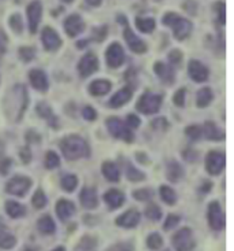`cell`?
I'll use <instances>...</instances> for the list:
<instances>
[{"mask_svg":"<svg viewBox=\"0 0 234 251\" xmlns=\"http://www.w3.org/2000/svg\"><path fill=\"white\" fill-rule=\"evenodd\" d=\"M27 107V92L23 85H15L3 99V109L11 121H20Z\"/></svg>","mask_w":234,"mask_h":251,"instance_id":"6da1fadb","label":"cell"},{"mask_svg":"<svg viewBox=\"0 0 234 251\" xmlns=\"http://www.w3.org/2000/svg\"><path fill=\"white\" fill-rule=\"evenodd\" d=\"M60 149L63 151V155L70 161H75L80 158H85L89 155V146L88 143L77 135H71L65 137L60 143Z\"/></svg>","mask_w":234,"mask_h":251,"instance_id":"7a4b0ae2","label":"cell"},{"mask_svg":"<svg viewBox=\"0 0 234 251\" xmlns=\"http://www.w3.org/2000/svg\"><path fill=\"white\" fill-rule=\"evenodd\" d=\"M163 24L173 29L175 39H178V40H185L192 32V24L175 13L166 14L163 17Z\"/></svg>","mask_w":234,"mask_h":251,"instance_id":"3957f363","label":"cell"},{"mask_svg":"<svg viewBox=\"0 0 234 251\" xmlns=\"http://www.w3.org/2000/svg\"><path fill=\"white\" fill-rule=\"evenodd\" d=\"M162 106V95H156V94H151L147 92L141 96L140 100L137 103V110L142 113V114H155L158 113Z\"/></svg>","mask_w":234,"mask_h":251,"instance_id":"277c9868","label":"cell"},{"mask_svg":"<svg viewBox=\"0 0 234 251\" xmlns=\"http://www.w3.org/2000/svg\"><path fill=\"white\" fill-rule=\"evenodd\" d=\"M107 128L110 130V133L114 137L122 139L125 142H132L133 140V133H132L130 128L123 121H120L119 118H117V117L108 118Z\"/></svg>","mask_w":234,"mask_h":251,"instance_id":"5b68a950","label":"cell"},{"mask_svg":"<svg viewBox=\"0 0 234 251\" xmlns=\"http://www.w3.org/2000/svg\"><path fill=\"white\" fill-rule=\"evenodd\" d=\"M193 233L189 228H182L173 236V246L175 251H192L194 249Z\"/></svg>","mask_w":234,"mask_h":251,"instance_id":"8992f818","label":"cell"},{"mask_svg":"<svg viewBox=\"0 0 234 251\" xmlns=\"http://www.w3.org/2000/svg\"><path fill=\"white\" fill-rule=\"evenodd\" d=\"M32 187V180L26 176H15L7 183L6 190L15 197H25Z\"/></svg>","mask_w":234,"mask_h":251,"instance_id":"52a82bcc","label":"cell"},{"mask_svg":"<svg viewBox=\"0 0 234 251\" xmlns=\"http://www.w3.org/2000/svg\"><path fill=\"white\" fill-rule=\"evenodd\" d=\"M208 223L214 231H222L225 228V214L218 202H211L208 206Z\"/></svg>","mask_w":234,"mask_h":251,"instance_id":"ba28073f","label":"cell"},{"mask_svg":"<svg viewBox=\"0 0 234 251\" xmlns=\"http://www.w3.org/2000/svg\"><path fill=\"white\" fill-rule=\"evenodd\" d=\"M119 21H122V22L125 24L123 37H125V40L127 41V46L130 47V50H132L133 52H137V54H142V52H145V51H147V46H145V43L132 32V29H130L129 25H127L126 18L123 20V17H119Z\"/></svg>","mask_w":234,"mask_h":251,"instance_id":"9c48e42d","label":"cell"},{"mask_svg":"<svg viewBox=\"0 0 234 251\" xmlns=\"http://www.w3.org/2000/svg\"><path fill=\"white\" fill-rule=\"evenodd\" d=\"M225 163H226V159H225V155L222 152H218V151H211L208 152L207 158H206V168H207V172L212 176H216L219 175L223 168H225Z\"/></svg>","mask_w":234,"mask_h":251,"instance_id":"30bf717a","label":"cell"},{"mask_svg":"<svg viewBox=\"0 0 234 251\" xmlns=\"http://www.w3.org/2000/svg\"><path fill=\"white\" fill-rule=\"evenodd\" d=\"M106 59L110 68H119L125 62V52L119 43H113L106 52Z\"/></svg>","mask_w":234,"mask_h":251,"instance_id":"8fae6325","label":"cell"},{"mask_svg":"<svg viewBox=\"0 0 234 251\" xmlns=\"http://www.w3.org/2000/svg\"><path fill=\"white\" fill-rule=\"evenodd\" d=\"M99 69V61L96 58V55L89 52V54L84 55L78 62V73L82 77H88V75H94V72H97Z\"/></svg>","mask_w":234,"mask_h":251,"instance_id":"7c38bea8","label":"cell"},{"mask_svg":"<svg viewBox=\"0 0 234 251\" xmlns=\"http://www.w3.org/2000/svg\"><path fill=\"white\" fill-rule=\"evenodd\" d=\"M43 15V7L39 0H33L29 6H27V20H29V29L32 33L37 32V27L41 21Z\"/></svg>","mask_w":234,"mask_h":251,"instance_id":"4fadbf2b","label":"cell"},{"mask_svg":"<svg viewBox=\"0 0 234 251\" xmlns=\"http://www.w3.org/2000/svg\"><path fill=\"white\" fill-rule=\"evenodd\" d=\"M41 37H43V44H44L47 51H56L62 46L59 34L56 33L52 27H44Z\"/></svg>","mask_w":234,"mask_h":251,"instance_id":"5bb4252c","label":"cell"},{"mask_svg":"<svg viewBox=\"0 0 234 251\" xmlns=\"http://www.w3.org/2000/svg\"><path fill=\"white\" fill-rule=\"evenodd\" d=\"M187 73L194 82H203L208 78V69L199 61L189 62Z\"/></svg>","mask_w":234,"mask_h":251,"instance_id":"9a60e30c","label":"cell"},{"mask_svg":"<svg viewBox=\"0 0 234 251\" xmlns=\"http://www.w3.org/2000/svg\"><path fill=\"white\" fill-rule=\"evenodd\" d=\"M65 30L70 37H75L84 30V22L81 20L80 15L73 14L70 17H67L65 21Z\"/></svg>","mask_w":234,"mask_h":251,"instance_id":"2e32d148","label":"cell"},{"mask_svg":"<svg viewBox=\"0 0 234 251\" xmlns=\"http://www.w3.org/2000/svg\"><path fill=\"white\" fill-rule=\"evenodd\" d=\"M29 80L30 84L33 85L34 89L40 91V92H46L48 89V78L46 73L40 70V69H34L29 75Z\"/></svg>","mask_w":234,"mask_h":251,"instance_id":"e0dca14e","label":"cell"},{"mask_svg":"<svg viewBox=\"0 0 234 251\" xmlns=\"http://www.w3.org/2000/svg\"><path fill=\"white\" fill-rule=\"evenodd\" d=\"M117 225L122 228H134L140 223V213L137 210H127L117 218Z\"/></svg>","mask_w":234,"mask_h":251,"instance_id":"ac0fdd59","label":"cell"},{"mask_svg":"<svg viewBox=\"0 0 234 251\" xmlns=\"http://www.w3.org/2000/svg\"><path fill=\"white\" fill-rule=\"evenodd\" d=\"M80 201L84 207L87 209H94L99 204V198L97 192L94 188H84L80 194Z\"/></svg>","mask_w":234,"mask_h":251,"instance_id":"d6986e66","label":"cell"},{"mask_svg":"<svg viewBox=\"0 0 234 251\" xmlns=\"http://www.w3.org/2000/svg\"><path fill=\"white\" fill-rule=\"evenodd\" d=\"M17 245V239L14 236L11 231L8 229V226L4 225L0 221V249L10 250L14 246Z\"/></svg>","mask_w":234,"mask_h":251,"instance_id":"ffe728a7","label":"cell"},{"mask_svg":"<svg viewBox=\"0 0 234 251\" xmlns=\"http://www.w3.org/2000/svg\"><path fill=\"white\" fill-rule=\"evenodd\" d=\"M75 213V206L73 202L67 201V199H60L56 203V214L62 221H66Z\"/></svg>","mask_w":234,"mask_h":251,"instance_id":"44dd1931","label":"cell"},{"mask_svg":"<svg viewBox=\"0 0 234 251\" xmlns=\"http://www.w3.org/2000/svg\"><path fill=\"white\" fill-rule=\"evenodd\" d=\"M155 73L161 77V80L164 84H168V85H171V84H174L175 80V75H174V70L167 66V65H164V63H155Z\"/></svg>","mask_w":234,"mask_h":251,"instance_id":"7402d4cb","label":"cell"},{"mask_svg":"<svg viewBox=\"0 0 234 251\" xmlns=\"http://www.w3.org/2000/svg\"><path fill=\"white\" fill-rule=\"evenodd\" d=\"M132 95H133V92H132V89L129 88V87H126V88H122L120 91H118L113 98H111V100H110V107L118 109V107H120V106L126 104V103L132 99Z\"/></svg>","mask_w":234,"mask_h":251,"instance_id":"603a6c76","label":"cell"},{"mask_svg":"<svg viewBox=\"0 0 234 251\" xmlns=\"http://www.w3.org/2000/svg\"><path fill=\"white\" fill-rule=\"evenodd\" d=\"M104 202L110 209H118L125 202V195L118 190H110L104 194Z\"/></svg>","mask_w":234,"mask_h":251,"instance_id":"cb8c5ba5","label":"cell"},{"mask_svg":"<svg viewBox=\"0 0 234 251\" xmlns=\"http://www.w3.org/2000/svg\"><path fill=\"white\" fill-rule=\"evenodd\" d=\"M36 111L39 113V116L46 118L48 121V124L52 126V128H58V118L55 117V114L52 113V109L46 104V103H40L37 107H36Z\"/></svg>","mask_w":234,"mask_h":251,"instance_id":"d4e9b609","label":"cell"},{"mask_svg":"<svg viewBox=\"0 0 234 251\" xmlns=\"http://www.w3.org/2000/svg\"><path fill=\"white\" fill-rule=\"evenodd\" d=\"M101 172H103V175H104V177L107 178L108 181H111V183L119 181V169L117 168L115 163L104 162L103 166H101Z\"/></svg>","mask_w":234,"mask_h":251,"instance_id":"484cf974","label":"cell"},{"mask_svg":"<svg viewBox=\"0 0 234 251\" xmlns=\"http://www.w3.org/2000/svg\"><path fill=\"white\" fill-rule=\"evenodd\" d=\"M6 211L11 218H21L26 214V207L15 201H8L6 203Z\"/></svg>","mask_w":234,"mask_h":251,"instance_id":"4316f807","label":"cell"},{"mask_svg":"<svg viewBox=\"0 0 234 251\" xmlns=\"http://www.w3.org/2000/svg\"><path fill=\"white\" fill-rule=\"evenodd\" d=\"M111 89V82L107 80H96L89 85V92L94 96L106 95Z\"/></svg>","mask_w":234,"mask_h":251,"instance_id":"83f0119b","label":"cell"},{"mask_svg":"<svg viewBox=\"0 0 234 251\" xmlns=\"http://www.w3.org/2000/svg\"><path fill=\"white\" fill-rule=\"evenodd\" d=\"M203 132L210 140H222V139H225V133L214 123H206L204 128H203Z\"/></svg>","mask_w":234,"mask_h":251,"instance_id":"f1b7e54d","label":"cell"},{"mask_svg":"<svg viewBox=\"0 0 234 251\" xmlns=\"http://www.w3.org/2000/svg\"><path fill=\"white\" fill-rule=\"evenodd\" d=\"M166 175H167V178L170 181L177 183V181L181 180L182 176H184V169H182V166H181L180 163L170 162L167 165V172H166Z\"/></svg>","mask_w":234,"mask_h":251,"instance_id":"f546056e","label":"cell"},{"mask_svg":"<svg viewBox=\"0 0 234 251\" xmlns=\"http://www.w3.org/2000/svg\"><path fill=\"white\" fill-rule=\"evenodd\" d=\"M39 229H40L41 233H44V235H52L55 232V229H56L54 220L49 217V216L41 217L40 220H39Z\"/></svg>","mask_w":234,"mask_h":251,"instance_id":"4dcf8cb0","label":"cell"},{"mask_svg":"<svg viewBox=\"0 0 234 251\" xmlns=\"http://www.w3.org/2000/svg\"><path fill=\"white\" fill-rule=\"evenodd\" d=\"M212 100V91L210 88H203L197 92V106L199 107H207Z\"/></svg>","mask_w":234,"mask_h":251,"instance_id":"1f68e13d","label":"cell"},{"mask_svg":"<svg viewBox=\"0 0 234 251\" xmlns=\"http://www.w3.org/2000/svg\"><path fill=\"white\" fill-rule=\"evenodd\" d=\"M136 25L142 33H151L155 29V21L152 18H136Z\"/></svg>","mask_w":234,"mask_h":251,"instance_id":"d6a6232c","label":"cell"},{"mask_svg":"<svg viewBox=\"0 0 234 251\" xmlns=\"http://www.w3.org/2000/svg\"><path fill=\"white\" fill-rule=\"evenodd\" d=\"M161 197L167 204H174L177 202V194L173 188H170L167 185H162L161 187Z\"/></svg>","mask_w":234,"mask_h":251,"instance_id":"836d02e7","label":"cell"},{"mask_svg":"<svg viewBox=\"0 0 234 251\" xmlns=\"http://www.w3.org/2000/svg\"><path fill=\"white\" fill-rule=\"evenodd\" d=\"M77 184H78V180L74 175H66L62 178V187L67 192H73L75 190V187H77Z\"/></svg>","mask_w":234,"mask_h":251,"instance_id":"e575fe53","label":"cell"},{"mask_svg":"<svg viewBox=\"0 0 234 251\" xmlns=\"http://www.w3.org/2000/svg\"><path fill=\"white\" fill-rule=\"evenodd\" d=\"M96 247V240L91 236H85L80 240V243L77 246V251H91Z\"/></svg>","mask_w":234,"mask_h":251,"instance_id":"d590c367","label":"cell"},{"mask_svg":"<svg viewBox=\"0 0 234 251\" xmlns=\"http://www.w3.org/2000/svg\"><path fill=\"white\" fill-rule=\"evenodd\" d=\"M32 203H33V206L36 209H43V207H46V204H47V197H46V194L43 192V190H37L34 192Z\"/></svg>","mask_w":234,"mask_h":251,"instance_id":"8d00e7d4","label":"cell"},{"mask_svg":"<svg viewBox=\"0 0 234 251\" xmlns=\"http://www.w3.org/2000/svg\"><path fill=\"white\" fill-rule=\"evenodd\" d=\"M44 163H46V168L47 169H55L56 166H59V156L54 151H48L47 154H46V161H44Z\"/></svg>","mask_w":234,"mask_h":251,"instance_id":"74e56055","label":"cell"},{"mask_svg":"<svg viewBox=\"0 0 234 251\" xmlns=\"http://www.w3.org/2000/svg\"><path fill=\"white\" fill-rule=\"evenodd\" d=\"M127 178L130 180V181H142L144 178H145V175L142 173V172H140L139 169H136V168H133L130 163L127 165Z\"/></svg>","mask_w":234,"mask_h":251,"instance_id":"f35d334b","label":"cell"},{"mask_svg":"<svg viewBox=\"0 0 234 251\" xmlns=\"http://www.w3.org/2000/svg\"><path fill=\"white\" fill-rule=\"evenodd\" d=\"M163 245V239L159 233H151L147 239V246L151 250H158Z\"/></svg>","mask_w":234,"mask_h":251,"instance_id":"ab89813d","label":"cell"},{"mask_svg":"<svg viewBox=\"0 0 234 251\" xmlns=\"http://www.w3.org/2000/svg\"><path fill=\"white\" fill-rule=\"evenodd\" d=\"M10 26L13 29L15 33H21L23 30V21L20 14H14L10 18Z\"/></svg>","mask_w":234,"mask_h":251,"instance_id":"60d3db41","label":"cell"},{"mask_svg":"<svg viewBox=\"0 0 234 251\" xmlns=\"http://www.w3.org/2000/svg\"><path fill=\"white\" fill-rule=\"evenodd\" d=\"M145 216H147L149 220H152V221H158V220H161L162 217V210L159 206H156V204H149L147 209H145Z\"/></svg>","mask_w":234,"mask_h":251,"instance_id":"b9f144b4","label":"cell"},{"mask_svg":"<svg viewBox=\"0 0 234 251\" xmlns=\"http://www.w3.org/2000/svg\"><path fill=\"white\" fill-rule=\"evenodd\" d=\"M152 191L149 188H141V190H137L133 192V198H136L137 201H149L152 198Z\"/></svg>","mask_w":234,"mask_h":251,"instance_id":"7bdbcfd3","label":"cell"},{"mask_svg":"<svg viewBox=\"0 0 234 251\" xmlns=\"http://www.w3.org/2000/svg\"><path fill=\"white\" fill-rule=\"evenodd\" d=\"M185 132H187V135L190 137V139H193V140H197V139H200L201 133H203V130H201L200 126H197V125H190V126H187L185 129Z\"/></svg>","mask_w":234,"mask_h":251,"instance_id":"ee69618b","label":"cell"},{"mask_svg":"<svg viewBox=\"0 0 234 251\" xmlns=\"http://www.w3.org/2000/svg\"><path fill=\"white\" fill-rule=\"evenodd\" d=\"M20 56L22 61L30 62L34 58V50L32 47H22L20 50Z\"/></svg>","mask_w":234,"mask_h":251,"instance_id":"f6af8a7d","label":"cell"},{"mask_svg":"<svg viewBox=\"0 0 234 251\" xmlns=\"http://www.w3.org/2000/svg\"><path fill=\"white\" fill-rule=\"evenodd\" d=\"M180 223V217L175 216V214H170L167 218H166V223H164V229L168 231V229H173L174 226H177V224Z\"/></svg>","mask_w":234,"mask_h":251,"instance_id":"bcb514c9","label":"cell"},{"mask_svg":"<svg viewBox=\"0 0 234 251\" xmlns=\"http://www.w3.org/2000/svg\"><path fill=\"white\" fill-rule=\"evenodd\" d=\"M107 251H133V246L132 243L123 242V243H117V245L111 246Z\"/></svg>","mask_w":234,"mask_h":251,"instance_id":"7dc6e473","label":"cell"},{"mask_svg":"<svg viewBox=\"0 0 234 251\" xmlns=\"http://www.w3.org/2000/svg\"><path fill=\"white\" fill-rule=\"evenodd\" d=\"M82 116L88 121H94V120H96V117H97V113H96V110L94 107L87 106V107H84V110H82Z\"/></svg>","mask_w":234,"mask_h":251,"instance_id":"c3c4849f","label":"cell"},{"mask_svg":"<svg viewBox=\"0 0 234 251\" xmlns=\"http://www.w3.org/2000/svg\"><path fill=\"white\" fill-rule=\"evenodd\" d=\"M174 103L175 106H180V107H182V106L185 104V89L181 88L175 92Z\"/></svg>","mask_w":234,"mask_h":251,"instance_id":"681fc988","label":"cell"},{"mask_svg":"<svg viewBox=\"0 0 234 251\" xmlns=\"http://www.w3.org/2000/svg\"><path fill=\"white\" fill-rule=\"evenodd\" d=\"M126 125L129 128H139L140 126V118L136 114H130V116L127 117Z\"/></svg>","mask_w":234,"mask_h":251,"instance_id":"f907efd6","label":"cell"},{"mask_svg":"<svg viewBox=\"0 0 234 251\" xmlns=\"http://www.w3.org/2000/svg\"><path fill=\"white\" fill-rule=\"evenodd\" d=\"M181 59H182V52H180L178 50H174V51H171L170 54H168V61L171 62V63H180Z\"/></svg>","mask_w":234,"mask_h":251,"instance_id":"816d5d0a","label":"cell"},{"mask_svg":"<svg viewBox=\"0 0 234 251\" xmlns=\"http://www.w3.org/2000/svg\"><path fill=\"white\" fill-rule=\"evenodd\" d=\"M7 34L0 29V54H3V52H6L7 50Z\"/></svg>","mask_w":234,"mask_h":251,"instance_id":"f5cc1de1","label":"cell"},{"mask_svg":"<svg viewBox=\"0 0 234 251\" xmlns=\"http://www.w3.org/2000/svg\"><path fill=\"white\" fill-rule=\"evenodd\" d=\"M152 126L155 129H159L162 126V129H166L167 128V123H166V120L164 118H159V120H155L154 123H152Z\"/></svg>","mask_w":234,"mask_h":251,"instance_id":"db71d44e","label":"cell"},{"mask_svg":"<svg viewBox=\"0 0 234 251\" xmlns=\"http://www.w3.org/2000/svg\"><path fill=\"white\" fill-rule=\"evenodd\" d=\"M8 166H10V161L8 159H3L0 162V173L1 175H6L7 172H8Z\"/></svg>","mask_w":234,"mask_h":251,"instance_id":"11a10c76","label":"cell"},{"mask_svg":"<svg viewBox=\"0 0 234 251\" xmlns=\"http://www.w3.org/2000/svg\"><path fill=\"white\" fill-rule=\"evenodd\" d=\"M218 11H219V22L225 24V4L219 3L218 4Z\"/></svg>","mask_w":234,"mask_h":251,"instance_id":"9f6ffc18","label":"cell"},{"mask_svg":"<svg viewBox=\"0 0 234 251\" xmlns=\"http://www.w3.org/2000/svg\"><path fill=\"white\" fill-rule=\"evenodd\" d=\"M87 1L91 4V6H94V7L100 6V3H101V0H87Z\"/></svg>","mask_w":234,"mask_h":251,"instance_id":"6f0895ef","label":"cell"},{"mask_svg":"<svg viewBox=\"0 0 234 251\" xmlns=\"http://www.w3.org/2000/svg\"><path fill=\"white\" fill-rule=\"evenodd\" d=\"M54 251H66V250H65V247H56Z\"/></svg>","mask_w":234,"mask_h":251,"instance_id":"680465c9","label":"cell"},{"mask_svg":"<svg viewBox=\"0 0 234 251\" xmlns=\"http://www.w3.org/2000/svg\"><path fill=\"white\" fill-rule=\"evenodd\" d=\"M63 1H65V3H71L73 0H63Z\"/></svg>","mask_w":234,"mask_h":251,"instance_id":"91938a15","label":"cell"},{"mask_svg":"<svg viewBox=\"0 0 234 251\" xmlns=\"http://www.w3.org/2000/svg\"><path fill=\"white\" fill-rule=\"evenodd\" d=\"M26 251H36V250H26Z\"/></svg>","mask_w":234,"mask_h":251,"instance_id":"94428289","label":"cell"}]
</instances>
